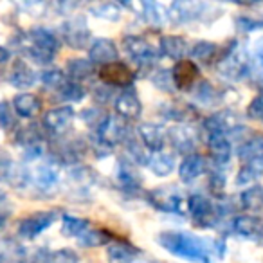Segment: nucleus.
Wrapping results in <instances>:
<instances>
[{
    "mask_svg": "<svg viewBox=\"0 0 263 263\" xmlns=\"http://www.w3.org/2000/svg\"><path fill=\"white\" fill-rule=\"evenodd\" d=\"M157 241L162 249L172 252L173 256H179V258L187 259V261H211L208 241L204 238L197 236V234L186 233V231H162V233H159Z\"/></svg>",
    "mask_w": 263,
    "mask_h": 263,
    "instance_id": "1",
    "label": "nucleus"
},
{
    "mask_svg": "<svg viewBox=\"0 0 263 263\" xmlns=\"http://www.w3.org/2000/svg\"><path fill=\"white\" fill-rule=\"evenodd\" d=\"M16 49L31 62L49 65L60 51V38L47 27H33L16 38Z\"/></svg>",
    "mask_w": 263,
    "mask_h": 263,
    "instance_id": "2",
    "label": "nucleus"
},
{
    "mask_svg": "<svg viewBox=\"0 0 263 263\" xmlns=\"http://www.w3.org/2000/svg\"><path fill=\"white\" fill-rule=\"evenodd\" d=\"M249 69H251V58L247 51L238 45V42H231L229 47L220 52V58L216 62L218 74L229 81H240L247 78Z\"/></svg>",
    "mask_w": 263,
    "mask_h": 263,
    "instance_id": "3",
    "label": "nucleus"
},
{
    "mask_svg": "<svg viewBox=\"0 0 263 263\" xmlns=\"http://www.w3.org/2000/svg\"><path fill=\"white\" fill-rule=\"evenodd\" d=\"M87 154V143L80 137H60L51 144L52 161L60 164L76 166Z\"/></svg>",
    "mask_w": 263,
    "mask_h": 263,
    "instance_id": "4",
    "label": "nucleus"
},
{
    "mask_svg": "<svg viewBox=\"0 0 263 263\" xmlns=\"http://www.w3.org/2000/svg\"><path fill=\"white\" fill-rule=\"evenodd\" d=\"M60 34H62V42L70 49L81 51V49H88L92 44L90 29H88L85 16H72L65 20L60 27Z\"/></svg>",
    "mask_w": 263,
    "mask_h": 263,
    "instance_id": "5",
    "label": "nucleus"
},
{
    "mask_svg": "<svg viewBox=\"0 0 263 263\" xmlns=\"http://www.w3.org/2000/svg\"><path fill=\"white\" fill-rule=\"evenodd\" d=\"M98 139L101 143H105L106 146L114 148L117 144H123L124 141L130 137V132H128V123L119 117L117 114H108L105 117V121L101 123V126L94 132Z\"/></svg>",
    "mask_w": 263,
    "mask_h": 263,
    "instance_id": "6",
    "label": "nucleus"
},
{
    "mask_svg": "<svg viewBox=\"0 0 263 263\" xmlns=\"http://www.w3.org/2000/svg\"><path fill=\"white\" fill-rule=\"evenodd\" d=\"M187 208H190L191 220L198 227H213L220 220L218 205H215L208 197L200 193L191 195L187 200Z\"/></svg>",
    "mask_w": 263,
    "mask_h": 263,
    "instance_id": "7",
    "label": "nucleus"
},
{
    "mask_svg": "<svg viewBox=\"0 0 263 263\" xmlns=\"http://www.w3.org/2000/svg\"><path fill=\"white\" fill-rule=\"evenodd\" d=\"M123 47L128 52L134 62L139 67H154L157 63L159 56L157 51L152 47V44H148L143 36H136V34H130V36L123 38Z\"/></svg>",
    "mask_w": 263,
    "mask_h": 263,
    "instance_id": "8",
    "label": "nucleus"
},
{
    "mask_svg": "<svg viewBox=\"0 0 263 263\" xmlns=\"http://www.w3.org/2000/svg\"><path fill=\"white\" fill-rule=\"evenodd\" d=\"M166 137H168V141L172 143L173 150L186 155V157L195 154V148H197V144H198L197 130L187 123H180V124L172 126L166 132Z\"/></svg>",
    "mask_w": 263,
    "mask_h": 263,
    "instance_id": "9",
    "label": "nucleus"
},
{
    "mask_svg": "<svg viewBox=\"0 0 263 263\" xmlns=\"http://www.w3.org/2000/svg\"><path fill=\"white\" fill-rule=\"evenodd\" d=\"M15 143L16 146H20L26 152V157H29V161H33V159H38L44 154V132L36 124H27V126H22L15 134Z\"/></svg>",
    "mask_w": 263,
    "mask_h": 263,
    "instance_id": "10",
    "label": "nucleus"
},
{
    "mask_svg": "<svg viewBox=\"0 0 263 263\" xmlns=\"http://www.w3.org/2000/svg\"><path fill=\"white\" fill-rule=\"evenodd\" d=\"M58 218L56 211H38L33 215L26 216L24 220H20L18 223V234L26 240H34L36 236H40L45 229L52 226Z\"/></svg>",
    "mask_w": 263,
    "mask_h": 263,
    "instance_id": "11",
    "label": "nucleus"
},
{
    "mask_svg": "<svg viewBox=\"0 0 263 263\" xmlns=\"http://www.w3.org/2000/svg\"><path fill=\"white\" fill-rule=\"evenodd\" d=\"M99 80L106 87H121V88H130L134 80H136V72L123 62H114L108 65L99 69Z\"/></svg>",
    "mask_w": 263,
    "mask_h": 263,
    "instance_id": "12",
    "label": "nucleus"
},
{
    "mask_svg": "<svg viewBox=\"0 0 263 263\" xmlns=\"http://www.w3.org/2000/svg\"><path fill=\"white\" fill-rule=\"evenodd\" d=\"M148 200L155 209L162 213H177L182 211V195L177 190H173V186H161L155 187L148 193Z\"/></svg>",
    "mask_w": 263,
    "mask_h": 263,
    "instance_id": "13",
    "label": "nucleus"
},
{
    "mask_svg": "<svg viewBox=\"0 0 263 263\" xmlns=\"http://www.w3.org/2000/svg\"><path fill=\"white\" fill-rule=\"evenodd\" d=\"M74 116H76V112H74L72 106H69V105L54 106V108L47 110V112L44 114L42 124H44L45 130H47L49 134H52V136H62L63 132L72 124Z\"/></svg>",
    "mask_w": 263,
    "mask_h": 263,
    "instance_id": "14",
    "label": "nucleus"
},
{
    "mask_svg": "<svg viewBox=\"0 0 263 263\" xmlns=\"http://www.w3.org/2000/svg\"><path fill=\"white\" fill-rule=\"evenodd\" d=\"M58 168L54 166V162H45L31 172L29 186H33V190L42 195H51L58 186Z\"/></svg>",
    "mask_w": 263,
    "mask_h": 263,
    "instance_id": "15",
    "label": "nucleus"
},
{
    "mask_svg": "<svg viewBox=\"0 0 263 263\" xmlns=\"http://www.w3.org/2000/svg\"><path fill=\"white\" fill-rule=\"evenodd\" d=\"M119 49H117L116 42L110 38H96L92 40L90 47H88V60L92 65H108V63L119 62Z\"/></svg>",
    "mask_w": 263,
    "mask_h": 263,
    "instance_id": "16",
    "label": "nucleus"
},
{
    "mask_svg": "<svg viewBox=\"0 0 263 263\" xmlns=\"http://www.w3.org/2000/svg\"><path fill=\"white\" fill-rule=\"evenodd\" d=\"M114 108H116L117 116L123 117L124 121L137 119L143 112V103L134 88H123L121 94L114 99Z\"/></svg>",
    "mask_w": 263,
    "mask_h": 263,
    "instance_id": "17",
    "label": "nucleus"
},
{
    "mask_svg": "<svg viewBox=\"0 0 263 263\" xmlns=\"http://www.w3.org/2000/svg\"><path fill=\"white\" fill-rule=\"evenodd\" d=\"M205 6L200 2H191V0H179V2H173L172 6L166 11V16L172 20L173 24H187L193 22V20L202 18V13H204Z\"/></svg>",
    "mask_w": 263,
    "mask_h": 263,
    "instance_id": "18",
    "label": "nucleus"
},
{
    "mask_svg": "<svg viewBox=\"0 0 263 263\" xmlns=\"http://www.w3.org/2000/svg\"><path fill=\"white\" fill-rule=\"evenodd\" d=\"M173 83H175V90H193V87L197 85V80L200 76V69L195 62L184 58L180 62H177V65L172 70Z\"/></svg>",
    "mask_w": 263,
    "mask_h": 263,
    "instance_id": "19",
    "label": "nucleus"
},
{
    "mask_svg": "<svg viewBox=\"0 0 263 263\" xmlns=\"http://www.w3.org/2000/svg\"><path fill=\"white\" fill-rule=\"evenodd\" d=\"M137 134H139L141 144L152 154L164 150V141H166V130L157 123H141L137 126Z\"/></svg>",
    "mask_w": 263,
    "mask_h": 263,
    "instance_id": "20",
    "label": "nucleus"
},
{
    "mask_svg": "<svg viewBox=\"0 0 263 263\" xmlns=\"http://www.w3.org/2000/svg\"><path fill=\"white\" fill-rule=\"evenodd\" d=\"M208 170V161H205L204 155L200 154H193L187 155L179 166V179L182 180L184 184H191L202 177Z\"/></svg>",
    "mask_w": 263,
    "mask_h": 263,
    "instance_id": "21",
    "label": "nucleus"
},
{
    "mask_svg": "<svg viewBox=\"0 0 263 263\" xmlns=\"http://www.w3.org/2000/svg\"><path fill=\"white\" fill-rule=\"evenodd\" d=\"M136 247L123 240H110L106 243V261L108 263H136L137 259Z\"/></svg>",
    "mask_w": 263,
    "mask_h": 263,
    "instance_id": "22",
    "label": "nucleus"
},
{
    "mask_svg": "<svg viewBox=\"0 0 263 263\" xmlns=\"http://www.w3.org/2000/svg\"><path fill=\"white\" fill-rule=\"evenodd\" d=\"M117 184H119L121 190L130 191V193H137L143 187V177L139 175V172L136 170L134 162L130 161H123L117 168L116 173Z\"/></svg>",
    "mask_w": 263,
    "mask_h": 263,
    "instance_id": "23",
    "label": "nucleus"
},
{
    "mask_svg": "<svg viewBox=\"0 0 263 263\" xmlns=\"http://www.w3.org/2000/svg\"><path fill=\"white\" fill-rule=\"evenodd\" d=\"M13 110L18 117L24 119H33L38 114L42 112V99L36 94H31V92H22V94L15 96L11 103Z\"/></svg>",
    "mask_w": 263,
    "mask_h": 263,
    "instance_id": "24",
    "label": "nucleus"
},
{
    "mask_svg": "<svg viewBox=\"0 0 263 263\" xmlns=\"http://www.w3.org/2000/svg\"><path fill=\"white\" fill-rule=\"evenodd\" d=\"M208 152L213 162L223 166L233 157V144L227 136H209L208 137Z\"/></svg>",
    "mask_w": 263,
    "mask_h": 263,
    "instance_id": "25",
    "label": "nucleus"
},
{
    "mask_svg": "<svg viewBox=\"0 0 263 263\" xmlns=\"http://www.w3.org/2000/svg\"><path fill=\"white\" fill-rule=\"evenodd\" d=\"M259 177H263V154L243 161V164L236 172V184L238 186H254Z\"/></svg>",
    "mask_w": 263,
    "mask_h": 263,
    "instance_id": "26",
    "label": "nucleus"
},
{
    "mask_svg": "<svg viewBox=\"0 0 263 263\" xmlns=\"http://www.w3.org/2000/svg\"><path fill=\"white\" fill-rule=\"evenodd\" d=\"M190 52V44L184 36L179 34H166L161 38V54L170 60L180 62Z\"/></svg>",
    "mask_w": 263,
    "mask_h": 263,
    "instance_id": "27",
    "label": "nucleus"
},
{
    "mask_svg": "<svg viewBox=\"0 0 263 263\" xmlns=\"http://www.w3.org/2000/svg\"><path fill=\"white\" fill-rule=\"evenodd\" d=\"M34 81H36V72L33 67L24 60H16L9 70V83L15 88H29L34 85Z\"/></svg>",
    "mask_w": 263,
    "mask_h": 263,
    "instance_id": "28",
    "label": "nucleus"
},
{
    "mask_svg": "<svg viewBox=\"0 0 263 263\" xmlns=\"http://www.w3.org/2000/svg\"><path fill=\"white\" fill-rule=\"evenodd\" d=\"M220 52H222V49H220L215 42H208V40L195 42V44L190 47L191 62L204 63V65L213 63V62H218Z\"/></svg>",
    "mask_w": 263,
    "mask_h": 263,
    "instance_id": "29",
    "label": "nucleus"
},
{
    "mask_svg": "<svg viewBox=\"0 0 263 263\" xmlns=\"http://www.w3.org/2000/svg\"><path fill=\"white\" fill-rule=\"evenodd\" d=\"M65 74L70 81L81 83L94 74V65L88 58H70L65 65Z\"/></svg>",
    "mask_w": 263,
    "mask_h": 263,
    "instance_id": "30",
    "label": "nucleus"
},
{
    "mask_svg": "<svg viewBox=\"0 0 263 263\" xmlns=\"http://www.w3.org/2000/svg\"><path fill=\"white\" fill-rule=\"evenodd\" d=\"M146 166L152 170L155 177H168L175 170V157L170 152H157V154L150 155Z\"/></svg>",
    "mask_w": 263,
    "mask_h": 263,
    "instance_id": "31",
    "label": "nucleus"
},
{
    "mask_svg": "<svg viewBox=\"0 0 263 263\" xmlns=\"http://www.w3.org/2000/svg\"><path fill=\"white\" fill-rule=\"evenodd\" d=\"M128 8L137 9L139 15L150 24L152 27H161L164 24V20L168 18L166 16V11H162V8L155 2H141V4H126Z\"/></svg>",
    "mask_w": 263,
    "mask_h": 263,
    "instance_id": "32",
    "label": "nucleus"
},
{
    "mask_svg": "<svg viewBox=\"0 0 263 263\" xmlns=\"http://www.w3.org/2000/svg\"><path fill=\"white\" fill-rule=\"evenodd\" d=\"M193 92H195V99L200 101L202 105L205 106H213V105H218L222 101L223 94L211 83V81H198L197 85L193 87Z\"/></svg>",
    "mask_w": 263,
    "mask_h": 263,
    "instance_id": "33",
    "label": "nucleus"
},
{
    "mask_svg": "<svg viewBox=\"0 0 263 263\" xmlns=\"http://www.w3.org/2000/svg\"><path fill=\"white\" fill-rule=\"evenodd\" d=\"M88 227H90V222L87 218H81V216H74V215L62 216V234L67 238H80Z\"/></svg>",
    "mask_w": 263,
    "mask_h": 263,
    "instance_id": "34",
    "label": "nucleus"
},
{
    "mask_svg": "<svg viewBox=\"0 0 263 263\" xmlns=\"http://www.w3.org/2000/svg\"><path fill=\"white\" fill-rule=\"evenodd\" d=\"M69 179L70 182L74 184V187H80V190H87V187H92L98 180V175L92 168L88 166H74L69 172Z\"/></svg>",
    "mask_w": 263,
    "mask_h": 263,
    "instance_id": "35",
    "label": "nucleus"
},
{
    "mask_svg": "<svg viewBox=\"0 0 263 263\" xmlns=\"http://www.w3.org/2000/svg\"><path fill=\"white\" fill-rule=\"evenodd\" d=\"M233 229L236 231L238 234H241V236L254 238L256 234L261 233V222L252 215H240L234 218Z\"/></svg>",
    "mask_w": 263,
    "mask_h": 263,
    "instance_id": "36",
    "label": "nucleus"
},
{
    "mask_svg": "<svg viewBox=\"0 0 263 263\" xmlns=\"http://www.w3.org/2000/svg\"><path fill=\"white\" fill-rule=\"evenodd\" d=\"M92 16L99 20H106V22H117L121 20V6L114 4V2H98V4H92L88 8Z\"/></svg>",
    "mask_w": 263,
    "mask_h": 263,
    "instance_id": "37",
    "label": "nucleus"
},
{
    "mask_svg": "<svg viewBox=\"0 0 263 263\" xmlns=\"http://www.w3.org/2000/svg\"><path fill=\"white\" fill-rule=\"evenodd\" d=\"M240 205L245 211H259L263 209V187L251 186L240 195Z\"/></svg>",
    "mask_w": 263,
    "mask_h": 263,
    "instance_id": "38",
    "label": "nucleus"
},
{
    "mask_svg": "<svg viewBox=\"0 0 263 263\" xmlns=\"http://www.w3.org/2000/svg\"><path fill=\"white\" fill-rule=\"evenodd\" d=\"M162 114H164L168 119H175L180 123H186L187 119H191L195 110L191 106H187L186 103L182 101H173V103H166V105L161 106Z\"/></svg>",
    "mask_w": 263,
    "mask_h": 263,
    "instance_id": "39",
    "label": "nucleus"
},
{
    "mask_svg": "<svg viewBox=\"0 0 263 263\" xmlns=\"http://www.w3.org/2000/svg\"><path fill=\"white\" fill-rule=\"evenodd\" d=\"M81 247H101L110 241V236L101 229H94V227H88L80 238H78Z\"/></svg>",
    "mask_w": 263,
    "mask_h": 263,
    "instance_id": "40",
    "label": "nucleus"
},
{
    "mask_svg": "<svg viewBox=\"0 0 263 263\" xmlns=\"http://www.w3.org/2000/svg\"><path fill=\"white\" fill-rule=\"evenodd\" d=\"M263 154V137L254 136L251 139H247L245 143L240 144L238 148V155H240L241 161H249V159L256 157V155Z\"/></svg>",
    "mask_w": 263,
    "mask_h": 263,
    "instance_id": "41",
    "label": "nucleus"
},
{
    "mask_svg": "<svg viewBox=\"0 0 263 263\" xmlns=\"http://www.w3.org/2000/svg\"><path fill=\"white\" fill-rule=\"evenodd\" d=\"M40 81L47 88L60 90V88H62L63 85L69 81V78H67V74L63 72L62 69H45L44 72L40 74Z\"/></svg>",
    "mask_w": 263,
    "mask_h": 263,
    "instance_id": "42",
    "label": "nucleus"
},
{
    "mask_svg": "<svg viewBox=\"0 0 263 263\" xmlns=\"http://www.w3.org/2000/svg\"><path fill=\"white\" fill-rule=\"evenodd\" d=\"M58 96H60V99H63V101L74 103V101H81V99L87 96V90H85V87L81 83H76V81L69 80L58 90Z\"/></svg>",
    "mask_w": 263,
    "mask_h": 263,
    "instance_id": "43",
    "label": "nucleus"
},
{
    "mask_svg": "<svg viewBox=\"0 0 263 263\" xmlns=\"http://www.w3.org/2000/svg\"><path fill=\"white\" fill-rule=\"evenodd\" d=\"M44 263H80V256L72 249H58L45 254Z\"/></svg>",
    "mask_w": 263,
    "mask_h": 263,
    "instance_id": "44",
    "label": "nucleus"
},
{
    "mask_svg": "<svg viewBox=\"0 0 263 263\" xmlns=\"http://www.w3.org/2000/svg\"><path fill=\"white\" fill-rule=\"evenodd\" d=\"M80 116H81V119L87 123V126H90L92 130L96 132L99 126H101V123L105 121V117L108 116V114H106L105 110L98 108V106H88V108H85Z\"/></svg>",
    "mask_w": 263,
    "mask_h": 263,
    "instance_id": "45",
    "label": "nucleus"
},
{
    "mask_svg": "<svg viewBox=\"0 0 263 263\" xmlns=\"http://www.w3.org/2000/svg\"><path fill=\"white\" fill-rule=\"evenodd\" d=\"M152 81L154 85L159 88V90L164 92H175V83H173V76L172 70H157V72L152 76Z\"/></svg>",
    "mask_w": 263,
    "mask_h": 263,
    "instance_id": "46",
    "label": "nucleus"
},
{
    "mask_svg": "<svg viewBox=\"0 0 263 263\" xmlns=\"http://www.w3.org/2000/svg\"><path fill=\"white\" fill-rule=\"evenodd\" d=\"M234 24L240 31L243 33H251V31L256 29H263V18H258V16H249V15H240L234 18Z\"/></svg>",
    "mask_w": 263,
    "mask_h": 263,
    "instance_id": "47",
    "label": "nucleus"
},
{
    "mask_svg": "<svg viewBox=\"0 0 263 263\" xmlns=\"http://www.w3.org/2000/svg\"><path fill=\"white\" fill-rule=\"evenodd\" d=\"M247 117L263 123V92H259L258 96L252 98V101L247 106Z\"/></svg>",
    "mask_w": 263,
    "mask_h": 263,
    "instance_id": "48",
    "label": "nucleus"
},
{
    "mask_svg": "<svg viewBox=\"0 0 263 263\" xmlns=\"http://www.w3.org/2000/svg\"><path fill=\"white\" fill-rule=\"evenodd\" d=\"M0 126L4 128V130H11L15 126L13 106L8 101H0Z\"/></svg>",
    "mask_w": 263,
    "mask_h": 263,
    "instance_id": "49",
    "label": "nucleus"
},
{
    "mask_svg": "<svg viewBox=\"0 0 263 263\" xmlns=\"http://www.w3.org/2000/svg\"><path fill=\"white\" fill-rule=\"evenodd\" d=\"M223 187H226V175L220 172H213L209 175V190H211V193L216 195V197H222Z\"/></svg>",
    "mask_w": 263,
    "mask_h": 263,
    "instance_id": "50",
    "label": "nucleus"
},
{
    "mask_svg": "<svg viewBox=\"0 0 263 263\" xmlns=\"http://www.w3.org/2000/svg\"><path fill=\"white\" fill-rule=\"evenodd\" d=\"M9 58H11V52H9V49H6V47H2V45H0V65L8 62Z\"/></svg>",
    "mask_w": 263,
    "mask_h": 263,
    "instance_id": "51",
    "label": "nucleus"
},
{
    "mask_svg": "<svg viewBox=\"0 0 263 263\" xmlns=\"http://www.w3.org/2000/svg\"><path fill=\"white\" fill-rule=\"evenodd\" d=\"M6 220H8V216H6L4 213H0V231L4 229V226H6Z\"/></svg>",
    "mask_w": 263,
    "mask_h": 263,
    "instance_id": "52",
    "label": "nucleus"
},
{
    "mask_svg": "<svg viewBox=\"0 0 263 263\" xmlns=\"http://www.w3.org/2000/svg\"><path fill=\"white\" fill-rule=\"evenodd\" d=\"M6 200H8V195H6V193H4V191L0 190V205L4 204V202H6Z\"/></svg>",
    "mask_w": 263,
    "mask_h": 263,
    "instance_id": "53",
    "label": "nucleus"
},
{
    "mask_svg": "<svg viewBox=\"0 0 263 263\" xmlns=\"http://www.w3.org/2000/svg\"><path fill=\"white\" fill-rule=\"evenodd\" d=\"M0 263H4V256L0 254Z\"/></svg>",
    "mask_w": 263,
    "mask_h": 263,
    "instance_id": "54",
    "label": "nucleus"
},
{
    "mask_svg": "<svg viewBox=\"0 0 263 263\" xmlns=\"http://www.w3.org/2000/svg\"><path fill=\"white\" fill-rule=\"evenodd\" d=\"M261 236H263V227H261Z\"/></svg>",
    "mask_w": 263,
    "mask_h": 263,
    "instance_id": "55",
    "label": "nucleus"
}]
</instances>
